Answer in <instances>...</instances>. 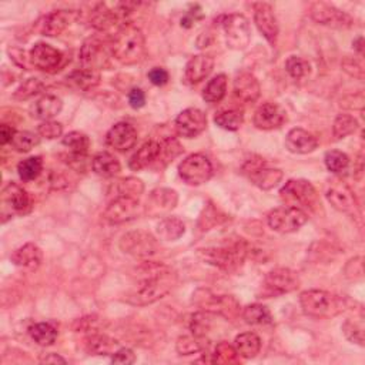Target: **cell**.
I'll list each match as a JSON object with an SVG mask.
<instances>
[{
	"instance_id": "obj_1",
	"label": "cell",
	"mask_w": 365,
	"mask_h": 365,
	"mask_svg": "<svg viewBox=\"0 0 365 365\" xmlns=\"http://www.w3.org/2000/svg\"><path fill=\"white\" fill-rule=\"evenodd\" d=\"M140 271L139 287L126 297L132 305H150L164 298L177 282V274L167 266L158 263H144Z\"/></svg>"
},
{
	"instance_id": "obj_2",
	"label": "cell",
	"mask_w": 365,
	"mask_h": 365,
	"mask_svg": "<svg viewBox=\"0 0 365 365\" xmlns=\"http://www.w3.org/2000/svg\"><path fill=\"white\" fill-rule=\"evenodd\" d=\"M112 55L121 65L140 63L146 56V39L133 24H124L112 40Z\"/></svg>"
},
{
	"instance_id": "obj_3",
	"label": "cell",
	"mask_w": 365,
	"mask_h": 365,
	"mask_svg": "<svg viewBox=\"0 0 365 365\" xmlns=\"http://www.w3.org/2000/svg\"><path fill=\"white\" fill-rule=\"evenodd\" d=\"M197 254L207 264L226 273H234L244 264L248 254V246L240 239L219 247L198 248Z\"/></svg>"
},
{
	"instance_id": "obj_4",
	"label": "cell",
	"mask_w": 365,
	"mask_h": 365,
	"mask_svg": "<svg viewBox=\"0 0 365 365\" xmlns=\"http://www.w3.org/2000/svg\"><path fill=\"white\" fill-rule=\"evenodd\" d=\"M304 314L312 319H332L346 311L347 303L343 297L324 290H307L300 296Z\"/></svg>"
},
{
	"instance_id": "obj_5",
	"label": "cell",
	"mask_w": 365,
	"mask_h": 365,
	"mask_svg": "<svg viewBox=\"0 0 365 365\" xmlns=\"http://www.w3.org/2000/svg\"><path fill=\"white\" fill-rule=\"evenodd\" d=\"M280 198L285 205L300 208L305 213L307 210L314 212L320 203L317 190L307 180L287 181L284 187L280 190Z\"/></svg>"
},
{
	"instance_id": "obj_6",
	"label": "cell",
	"mask_w": 365,
	"mask_h": 365,
	"mask_svg": "<svg viewBox=\"0 0 365 365\" xmlns=\"http://www.w3.org/2000/svg\"><path fill=\"white\" fill-rule=\"evenodd\" d=\"M193 303L201 309L227 320H236L240 316V304L232 296H216L210 290H198L193 296Z\"/></svg>"
},
{
	"instance_id": "obj_7",
	"label": "cell",
	"mask_w": 365,
	"mask_h": 365,
	"mask_svg": "<svg viewBox=\"0 0 365 365\" xmlns=\"http://www.w3.org/2000/svg\"><path fill=\"white\" fill-rule=\"evenodd\" d=\"M300 287V277L296 271L290 269H274L271 270L260 290V298H271L280 297L296 291Z\"/></svg>"
},
{
	"instance_id": "obj_8",
	"label": "cell",
	"mask_w": 365,
	"mask_h": 365,
	"mask_svg": "<svg viewBox=\"0 0 365 365\" xmlns=\"http://www.w3.org/2000/svg\"><path fill=\"white\" fill-rule=\"evenodd\" d=\"M3 223L8 217L26 216L32 212V198L29 193L16 182H8L0 194Z\"/></svg>"
},
{
	"instance_id": "obj_9",
	"label": "cell",
	"mask_w": 365,
	"mask_h": 365,
	"mask_svg": "<svg viewBox=\"0 0 365 365\" xmlns=\"http://www.w3.org/2000/svg\"><path fill=\"white\" fill-rule=\"evenodd\" d=\"M120 248L123 253L142 260H148L154 257L160 250L158 240H155L150 232L143 230H136L124 234L120 239Z\"/></svg>"
},
{
	"instance_id": "obj_10",
	"label": "cell",
	"mask_w": 365,
	"mask_h": 365,
	"mask_svg": "<svg viewBox=\"0 0 365 365\" xmlns=\"http://www.w3.org/2000/svg\"><path fill=\"white\" fill-rule=\"evenodd\" d=\"M178 174L189 186H201L212 178L213 164L204 154L196 153L182 160L178 166Z\"/></svg>"
},
{
	"instance_id": "obj_11",
	"label": "cell",
	"mask_w": 365,
	"mask_h": 365,
	"mask_svg": "<svg viewBox=\"0 0 365 365\" xmlns=\"http://www.w3.org/2000/svg\"><path fill=\"white\" fill-rule=\"evenodd\" d=\"M307 221H308V214L305 212L289 205L275 208V210H273L267 217V223L270 228L281 234L294 232L300 230Z\"/></svg>"
},
{
	"instance_id": "obj_12",
	"label": "cell",
	"mask_w": 365,
	"mask_h": 365,
	"mask_svg": "<svg viewBox=\"0 0 365 365\" xmlns=\"http://www.w3.org/2000/svg\"><path fill=\"white\" fill-rule=\"evenodd\" d=\"M223 29L228 47L234 50H244L251 42L250 22L244 15L232 13L224 17Z\"/></svg>"
},
{
	"instance_id": "obj_13",
	"label": "cell",
	"mask_w": 365,
	"mask_h": 365,
	"mask_svg": "<svg viewBox=\"0 0 365 365\" xmlns=\"http://www.w3.org/2000/svg\"><path fill=\"white\" fill-rule=\"evenodd\" d=\"M243 173L248 176L254 186L262 190H271L282 180L284 174L278 169H270L263 159L248 160L243 166Z\"/></svg>"
},
{
	"instance_id": "obj_14",
	"label": "cell",
	"mask_w": 365,
	"mask_h": 365,
	"mask_svg": "<svg viewBox=\"0 0 365 365\" xmlns=\"http://www.w3.org/2000/svg\"><path fill=\"white\" fill-rule=\"evenodd\" d=\"M309 15L319 24L328 26L332 29H348L354 24V19L348 13L324 2L312 5Z\"/></svg>"
},
{
	"instance_id": "obj_15",
	"label": "cell",
	"mask_w": 365,
	"mask_h": 365,
	"mask_svg": "<svg viewBox=\"0 0 365 365\" xmlns=\"http://www.w3.org/2000/svg\"><path fill=\"white\" fill-rule=\"evenodd\" d=\"M140 214V203L137 198L130 197H114L106 210L103 219L109 224H123L130 220H135Z\"/></svg>"
},
{
	"instance_id": "obj_16",
	"label": "cell",
	"mask_w": 365,
	"mask_h": 365,
	"mask_svg": "<svg viewBox=\"0 0 365 365\" xmlns=\"http://www.w3.org/2000/svg\"><path fill=\"white\" fill-rule=\"evenodd\" d=\"M176 132L178 136L186 139H194L201 135L207 127V116L200 109L182 110L176 119Z\"/></svg>"
},
{
	"instance_id": "obj_17",
	"label": "cell",
	"mask_w": 365,
	"mask_h": 365,
	"mask_svg": "<svg viewBox=\"0 0 365 365\" xmlns=\"http://www.w3.org/2000/svg\"><path fill=\"white\" fill-rule=\"evenodd\" d=\"M77 17L74 10H56L51 12L36 22V31L43 36H59L62 35L69 24Z\"/></svg>"
},
{
	"instance_id": "obj_18",
	"label": "cell",
	"mask_w": 365,
	"mask_h": 365,
	"mask_svg": "<svg viewBox=\"0 0 365 365\" xmlns=\"http://www.w3.org/2000/svg\"><path fill=\"white\" fill-rule=\"evenodd\" d=\"M109 50L112 51V42L109 43L100 37H90L80 49V62L89 69L104 66L109 59Z\"/></svg>"
},
{
	"instance_id": "obj_19",
	"label": "cell",
	"mask_w": 365,
	"mask_h": 365,
	"mask_svg": "<svg viewBox=\"0 0 365 365\" xmlns=\"http://www.w3.org/2000/svg\"><path fill=\"white\" fill-rule=\"evenodd\" d=\"M31 65L42 71H55L60 67L63 55L56 47L47 43H36L31 50Z\"/></svg>"
},
{
	"instance_id": "obj_20",
	"label": "cell",
	"mask_w": 365,
	"mask_h": 365,
	"mask_svg": "<svg viewBox=\"0 0 365 365\" xmlns=\"http://www.w3.org/2000/svg\"><path fill=\"white\" fill-rule=\"evenodd\" d=\"M137 143V130L126 121L116 123L106 135V144L116 151L126 153Z\"/></svg>"
},
{
	"instance_id": "obj_21",
	"label": "cell",
	"mask_w": 365,
	"mask_h": 365,
	"mask_svg": "<svg viewBox=\"0 0 365 365\" xmlns=\"http://www.w3.org/2000/svg\"><path fill=\"white\" fill-rule=\"evenodd\" d=\"M254 23L270 44H275L278 37V23L273 8L269 3L254 5Z\"/></svg>"
},
{
	"instance_id": "obj_22",
	"label": "cell",
	"mask_w": 365,
	"mask_h": 365,
	"mask_svg": "<svg viewBox=\"0 0 365 365\" xmlns=\"http://www.w3.org/2000/svg\"><path fill=\"white\" fill-rule=\"evenodd\" d=\"M327 200L334 208L341 213H355L357 200L353 190L346 185L344 181H332L327 189Z\"/></svg>"
},
{
	"instance_id": "obj_23",
	"label": "cell",
	"mask_w": 365,
	"mask_h": 365,
	"mask_svg": "<svg viewBox=\"0 0 365 365\" xmlns=\"http://www.w3.org/2000/svg\"><path fill=\"white\" fill-rule=\"evenodd\" d=\"M285 121L287 113L277 103H264L254 113V126L260 130H275Z\"/></svg>"
},
{
	"instance_id": "obj_24",
	"label": "cell",
	"mask_w": 365,
	"mask_h": 365,
	"mask_svg": "<svg viewBox=\"0 0 365 365\" xmlns=\"http://www.w3.org/2000/svg\"><path fill=\"white\" fill-rule=\"evenodd\" d=\"M262 87L257 77L248 71H241L234 80V94L243 103H254L258 100Z\"/></svg>"
},
{
	"instance_id": "obj_25",
	"label": "cell",
	"mask_w": 365,
	"mask_h": 365,
	"mask_svg": "<svg viewBox=\"0 0 365 365\" xmlns=\"http://www.w3.org/2000/svg\"><path fill=\"white\" fill-rule=\"evenodd\" d=\"M319 146L317 137L304 128H293L287 135L285 147L294 154L312 153Z\"/></svg>"
},
{
	"instance_id": "obj_26",
	"label": "cell",
	"mask_w": 365,
	"mask_h": 365,
	"mask_svg": "<svg viewBox=\"0 0 365 365\" xmlns=\"http://www.w3.org/2000/svg\"><path fill=\"white\" fill-rule=\"evenodd\" d=\"M214 59L210 55H197L193 56L185 70V79L189 85H197L203 82L205 77L213 71Z\"/></svg>"
},
{
	"instance_id": "obj_27",
	"label": "cell",
	"mask_w": 365,
	"mask_h": 365,
	"mask_svg": "<svg viewBox=\"0 0 365 365\" xmlns=\"http://www.w3.org/2000/svg\"><path fill=\"white\" fill-rule=\"evenodd\" d=\"M42 262H43V253L33 243H28V244L22 246L12 254V263L28 271L37 270Z\"/></svg>"
},
{
	"instance_id": "obj_28",
	"label": "cell",
	"mask_w": 365,
	"mask_h": 365,
	"mask_svg": "<svg viewBox=\"0 0 365 365\" xmlns=\"http://www.w3.org/2000/svg\"><path fill=\"white\" fill-rule=\"evenodd\" d=\"M177 193L171 189H158L151 192L147 201V212L153 216L171 212L177 204Z\"/></svg>"
},
{
	"instance_id": "obj_29",
	"label": "cell",
	"mask_w": 365,
	"mask_h": 365,
	"mask_svg": "<svg viewBox=\"0 0 365 365\" xmlns=\"http://www.w3.org/2000/svg\"><path fill=\"white\" fill-rule=\"evenodd\" d=\"M159 154H160V142L150 140V142L144 143L132 155V159L128 160V167L135 171H140V170H143V169H146V167L151 166L153 163L158 162Z\"/></svg>"
},
{
	"instance_id": "obj_30",
	"label": "cell",
	"mask_w": 365,
	"mask_h": 365,
	"mask_svg": "<svg viewBox=\"0 0 365 365\" xmlns=\"http://www.w3.org/2000/svg\"><path fill=\"white\" fill-rule=\"evenodd\" d=\"M63 103L58 96L53 94H44L36 103L32 104L31 113L35 119L47 121L58 116L62 112Z\"/></svg>"
},
{
	"instance_id": "obj_31",
	"label": "cell",
	"mask_w": 365,
	"mask_h": 365,
	"mask_svg": "<svg viewBox=\"0 0 365 365\" xmlns=\"http://www.w3.org/2000/svg\"><path fill=\"white\" fill-rule=\"evenodd\" d=\"M85 348L92 355H113L120 344L106 334H92L86 338Z\"/></svg>"
},
{
	"instance_id": "obj_32",
	"label": "cell",
	"mask_w": 365,
	"mask_h": 365,
	"mask_svg": "<svg viewBox=\"0 0 365 365\" xmlns=\"http://www.w3.org/2000/svg\"><path fill=\"white\" fill-rule=\"evenodd\" d=\"M66 82L70 86H73L74 89H77V90L89 92V90L94 89L96 86H99V83H100V73L96 69L83 67V69L71 71L66 77Z\"/></svg>"
},
{
	"instance_id": "obj_33",
	"label": "cell",
	"mask_w": 365,
	"mask_h": 365,
	"mask_svg": "<svg viewBox=\"0 0 365 365\" xmlns=\"http://www.w3.org/2000/svg\"><path fill=\"white\" fill-rule=\"evenodd\" d=\"M144 185L140 178L136 177H126L114 181L110 186L109 193L114 197H130V198H137L143 194Z\"/></svg>"
},
{
	"instance_id": "obj_34",
	"label": "cell",
	"mask_w": 365,
	"mask_h": 365,
	"mask_svg": "<svg viewBox=\"0 0 365 365\" xmlns=\"http://www.w3.org/2000/svg\"><path fill=\"white\" fill-rule=\"evenodd\" d=\"M117 22H120V19H119L116 9H110L108 5H104V3L97 5L92 12L90 23L93 28L99 32L109 31Z\"/></svg>"
},
{
	"instance_id": "obj_35",
	"label": "cell",
	"mask_w": 365,
	"mask_h": 365,
	"mask_svg": "<svg viewBox=\"0 0 365 365\" xmlns=\"http://www.w3.org/2000/svg\"><path fill=\"white\" fill-rule=\"evenodd\" d=\"M92 169L97 176L114 177L120 173L121 166L119 160L110 153H99L92 160Z\"/></svg>"
},
{
	"instance_id": "obj_36",
	"label": "cell",
	"mask_w": 365,
	"mask_h": 365,
	"mask_svg": "<svg viewBox=\"0 0 365 365\" xmlns=\"http://www.w3.org/2000/svg\"><path fill=\"white\" fill-rule=\"evenodd\" d=\"M234 347H236L237 353L243 358L250 359L257 357L260 350H262V340H260V337L254 332H243L236 337Z\"/></svg>"
},
{
	"instance_id": "obj_37",
	"label": "cell",
	"mask_w": 365,
	"mask_h": 365,
	"mask_svg": "<svg viewBox=\"0 0 365 365\" xmlns=\"http://www.w3.org/2000/svg\"><path fill=\"white\" fill-rule=\"evenodd\" d=\"M186 232V226L177 217H167L158 226V236L164 241H176Z\"/></svg>"
},
{
	"instance_id": "obj_38",
	"label": "cell",
	"mask_w": 365,
	"mask_h": 365,
	"mask_svg": "<svg viewBox=\"0 0 365 365\" xmlns=\"http://www.w3.org/2000/svg\"><path fill=\"white\" fill-rule=\"evenodd\" d=\"M29 334L36 344H39L42 347H49V346H53L56 343L59 332L53 324L39 323V324H35L29 328Z\"/></svg>"
},
{
	"instance_id": "obj_39",
	"label": "cell",
	"mask_w": 365,
	"mask_h": 365,
	"mask_svg": "<svg viewBox=\"0 0 365 365\" xmlns=\"http://www.w3.org/2000/svg\"><path fill=\"white\" fill-rule=\"evenodd\" d=\"M243 319L250 325H267L273 323L270 309L263 304H251L243 309Z\"/></svg>"
},
{
	"instance_id": "obj_40",
	"label": "cell",
	"mask_w": 365,
	"mask_h": 365,
	"mask_svg": "<svg viewBox=\"0 0 365 365\" xmlns=\"http://www.w3.org/2000/svg\"><path fill=\"white\" fill-rule=\"evenodd\" d=\"M227 92V76L226 74H217L216 77L207 83L203 99L207 103H220Z\"/></svg>"
},
{
	"instance_id": "obj_41",
	"label": "cell",
	"mask_w": 365,
	"mask_h": 365,
	"mask_svg": "<svg viewBox=\"0 0 365 365\" xmlns=\"http://www.w3.org/2000/svg\"><path fill=\"white\" fill-rule=\"evenodd\" d=\"M43 170V160L39 155H33V158L29 159H24L23 162H20L17 164V173L22 181H33L36 180Z\"/></svg>"
},
{
	"instance_id": "obj_42",
	"label": "cell",
	"mask_w": 365,
	"mask_h": 365,
	"mask_svg": "<svg viewBox=\"0 0 365 365\" xmlns=\"http://www.w3.org/2000/svg\"><path fill=\"white\" fill-rule=\"evenodd\" d=\"M214 121L217 126H220L224 130H230V132H236L239 130L244 121V114L239 109H230L219 112L214 117Z\"/></svg>"
},
{
	"instance_id": "obj_43",
	"label": "cell",
	"mask_w": 365,
	"mask_h": 365,
	"mask_svg": "<svg viewBox=\"0 0 365 365\" xmlns=\"http://www.w3.org/2000/svg\"><path fill=\"white\" fill-rule=\"evenodd\" d=\"M205 337H197V335H182L180 337L176 343V350L180 355H193L198 354L205 348L204 343Z\"/></svg>"
},
{
	"instance_id": "obj_44",
	"label": "cell",
	"mask_w": 365,
	"mask_h": 365,
	"mask_svg": "<svg viewBox=\"0 0 365 365\" xmlns=\"http://www.w3.org/2000/svg\"><path fill=\"white\" fill-rule=\"evenodd\" d=\"M63 146L74 155H86L90 148V139L85 133L71 132L63 137Z\"/></svg>"
},
{
	"instance_id": "obj_45",
	"label": "cell",
	"mask_w": 365,
	"mask_h": 365,
	"mask_svg": "<svg viewBox=\"0 0 365 365\" xmlns=\"http://www.w3.org/2000/svg\"><path fill=\"white\" fill-rule=\"evenodd\" d=\"M358 130V120L350 114H340L334 124H332V133L337 139H346L347 136L355 133Z\"/></svg>"
},
{
	"instance_id": "obj_46",
	"label": "cell",
	"mask_w": 365,
	"mask_h": 365,
	"mask_svg": "<svg viewBox=\"0 0 365 365\" xmlns=\"http://www.w3.org/2000/svg\"><path fill=\"white\" fill-rule=\"evenodd\" d=\"M212 362L220 364V365L239 364L240 362V354L237 353L236 347H232L231 344L223 341V343L217 344L214 354H213V358H212Z\"/></svg>"
},
{
	"instance_id": "obj_47",
	"label": "cell",
	"mask_w": 365,
	"mask_h": 365,
	"mask_svg": "<svg viewBox=\"0 0 365 365\" xmlns=\"http://www.w3.org/2000/svg\"><path fill=\"white\" fill-rule=\"evenodd\" d=\"M40 139L37 135L28 132V130H19V132L15 133L10 146L19 151V153H28L32 148H35L39 144Z\"/></svg>"
},
{
	"instance_id": "obj_48",
	"label": "cell",
	"mask_w": 365,
	"mask_h": 365,
	"mask_svg": "<svg viewBox=\"0 0 365 365\" xmlns=\"http://www.w3.org/2000/svg\"><path fill=\"white\" fill-rule=\"evenodd\" d=\"M324 163L330 171H332L335 174H340L348 169L350 158L346 153H343L340 150H331V151L325 153Z\"/></svg>"
},
{
	"instance_id": "obj_49",
	"label": "cell",
	"mask_w": 365,
	"mask_h": 365,
	"mask_svg": "<svg viewBox=\"0 0 365 365\" xmlns=\"http://www.w3.org/2000/svg\"><path fill=\"white\" fill-rule=\"evenodd\" d=\"M181 153H182V147L176 139L173 137L164 139L160 142V154L155 163H160V166H166L170 162H173Z\"/></svg>"
},
{
	"instance_id": "obj_50",
	"label": "cell",
	"mask_w": 365,
	"mask_h": 365,
	"mask_svg": "<svg viewBox=\"0 0 365 365\" xmlns=\"http://www.w3.org/2000/svg\"><path fill=\"white\" fill-rule=\"evenodd\" d=\"M43 89H44V85L42 83V80L36 79V77H32V79H28L17 87V90L13 93V99L19 101L29 100L40 94Z\"/></svg>"
},
{
	"instance_id": "obj_51",
	"label": "cell",
	"mask_w": 365,
	"mask_h": 365,
	"mask_svg": "<svg viewBox=\"0 0 365 365\" xmlns=\"http://www.w3.org/2000/svg\"><path fill=\"white\" fill-rule=\"evenodd\" d=\"M285 70L294 80H301L307 77L311 71V66L307 60L298 56H290L285 62Z\"/></svg>"
},
{
	"instance_id": "obj_52",
	"label": "cell",
	"mask_w": 365,
	"mask_h": 365,
	"mask_svg": "<svg viewBox=\"0 0 365 365\" xmlns=\"http://www.w3.org/2000/svg\"><path fill=\"white\" fill-rule=\"evenodd\" d=\"M212 328V312H197L192 317L190 321V330L193 335L197 337H205V334Z\"/></svg>"
},
{
	"instance_id": "obj_53",
	"label": "cell",
	"mask_w": 365,
	"mask_h": 365,
	"mask_svg": "<svg viewBox=\"0 0 365 365\" xmlns=\"http://www.w3.org/2000/svg\"><path fill=\"white\" fill-rule=\"evenodd\" d=\"M343 331L351 343L364 346V323L362 320H347L343 324Z\"/></svg>"
},
{
	"instance_id": "obj_54",
	"label": "cell",
	"mask_w": 365,
	"mask_h": 365,
	"mask_svg": "<svg viewBox=\"0 0 365 365\" xmlns=\"http://www.w3.org/2000/svg\"><path fill=\"white\" fill-rule=\"evenodd\" d=\"M37 133L40 137L49 139V140H53L62 136L63 133V126L59 121L55 120H47L39 124L37 127Z\"/></svg>"
},
{
	"instance_id": "obj_55",
	"label": "cell",
	"mask_w": 365,
	"mask_h": 365,
	"mask_svg": "<svg viewBox=\"0 0 365 365\" xmlns=\"http://www.w3.org/2000/svg\"><path fill=\"white\" fill-rule=\"evenodd\" d=\"M219 212L216 210L214 207H208L207 210H204L201 219H200V228L203 231H207V230H210L214 224L219 223V217H217Z\"/></svg>"
},
{
	"instance_id": "obj_56",
	"label": "cell",
	"mask_w": 365,
	"mask_h": 365,
	"mask_svg": "<svg viewBox=\"0 0 365 365\" xmlns=\"http://www.w3.org/2000/svg\"><path fill=\"white\" fill-rule=\"evenodd\" d=\"M343 69H344V71H347L350 76L355 77V79H358V80H362V79H364V69H362V66H361L355 59L346 58V59L343 60Z\"/></svg>"
},
{
	"instance_id": "obj_57",
	"label": "cell",
	"mask_w": 365,
	"mask_h": 365,
	"mask_svg": "<svg viewBox=\"0 0 365 365\" xmlns=\"http://www.w3.org/2000/svg\"><path fill=\"white\" fill-rule=\"evenodd\" d=\"M148 80L154 85V86H164L169 82V73L166 69L163 67H154L148 71Z\"/></svg>"
},
{
	"instance_id": "obj_58",
	"label": "cell",
	"mask_w": 365,
	"mask_h": 365,
	"mask_svg": "<svg viewBox=\"0 0 365 365\" xmlns=\"http://www.w3.org/2000/svg\"><path fill=\"white\" fill-rule=\"evenodd\" d=\"M136 361V355L135 353L130 350V348H119L114 354H113V358H112V362L113 364H133Z\"/></svg>"
},
{
	"instance_id": "obj_59",
	"label": "cell",
	"mask_w": 365,
	"mask_h": 365,
	"mask_svg": "<svg viewBox=\"0 0 365 365\" xmlns=\"http://www.w3.org/2000/svg\"><path fill=\"white\" fill-rule=\"evenodd\" d=\"M128 104L132 106L133 109H142L144 104H146V94L142 89H132L128 92Z\"/></svg>"
},
{
	"instance_id": "obj_60",
	"label": "cell",
	"mask_w": 365,
	"mask_h": 365,
	"mask_svg": "<svg viewBox=\"0 0 365 365\" xmlns=\"http://www.w3.org/2000/svg\"><path fill=\"white\" fill-rule=\"evenodd\" d=\"M9 53L12 56V60L22 69H28L29 67V63L28 60L31 62V58H26V53L24 50H20V49H13V50H9Z\"/></svg>"
},
{
	"instance_id": "obj_61",
	"label": "cell",
	"mask_w": 365,
	"mask_h": 365,
	"mask_svg": "<svg viewBox=\"0 0 365 365\" xmlns=\"http://www.w3.org/2000/svg\"><path fill=\"white\" fill-rule=\"evenodd\" d=\"M15 128L9 124H2L0 126V143H2V146H6L12 142L13 136H15Z\"/></svg>"
},
{
	"instance_id": "obj_62",
	"label": "cell",
	"mask_w": 365,
	"mask_h": 365,
	"mask_svg": "<svg viewBox=\"0 0 365 365\" xmlns=\"http://www.w3.org/2000/svg\"><path fill=\"white\" fill-rule=\"evenodd\" d=\"M42 362H46V364H50V362H53V364H58V362L66 364V359L62 358V357H59L58 354H49L47 357H44V358L42 359Z\"/></svg>"
},
{
	"instance_id": "obj_63",
	"label": "cell",
	"mask_w": 365,
	"mask_h": 365,
	"mask_svg": "<svg viewBox=\"0 0 365 365\" xmlns=\"http://www.w3.org/2000/svg\"><path fill=\"white\" fill-rule=\"evenodd\" d=\"M353 46H354V49L358 51V55L362 56V53H364V37H362V36L357 37V39L354 40Z\"/></svg>"
}]
</instances>
